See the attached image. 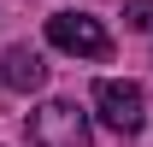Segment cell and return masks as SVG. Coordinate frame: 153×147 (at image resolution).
I'll list each match as a JSON object with an SVG mask.
<instances>
[{
  "label": "cell",
  "mask_w": 153,
  "mask_h": 147,
  "mask_svg": "<svg viewBox=\"0 0 153 147\" xmlns=\"http://www.w3.org/2000/svg\"><path fill=\"white\" fill-rule=\"evenodd\" d=\"M47 41H53L59 53H82V59H106L112 53V36L88 12H53L47 18Z\"/></svg>",
  "instance_id": "1"
},
{
  "label": "cell",
  "mask_w": 153,
  "mask_h": 147,
  "mask_svg": "<svg viewBox=\"0 0 153 147\" xmlns=\"http://www.w3.org/2000/svg\"><path fill=\"white\" fill-rule=\"evenodd\" d=\"M30 147H88V118L71 100H47L30 118Z\"/></svg>",
  "instance_id": "2"
},
{
  "label": "cell",
  "mask_w": 153,
  "mask_h": 147,
  "mask_svg": "<svg viewBox=\"0 0 153 147\" xmlns=\"http://www.w3.org/2000/svg\"><path fill=\"white\" fill-rule=\"evenodd\" d=\"M94 112H100V124L118 129V135H135L141 129V88L135 82H118V76H100L94 82Z\"/></svg>",
  "instance_id": "3"
},
{
  "label": "cell",
  "mask_w": 153,
  "mask_h": 147,
  "mask_svg": "<svg viewBox=\"0 0 153 147\" xmlns=\"http://www.w3.org/2000/svg\"><path fill=\"white\" fill-rule=\"evenodd\" d=\"M0 82H6L12 94H36L41 82H47L41 53H30V47H6V53H0Z\"/></svg>",
  "instance_id": "4"
},
{
  "label": "cell",
  "mask_w": 153,
  "mask_h": 147,
  "mask_svg": "<svg viewBox=\"0 0 153 147\" xmlns=\"http://www.w3.org/2000/svg\"><path fill=\"white\" fill-rule=\"evenodd\" d=\"M124 24L130 30H153V0H124Z\"/></svg>",
  "instance_id": "5"
}]
</instances>
